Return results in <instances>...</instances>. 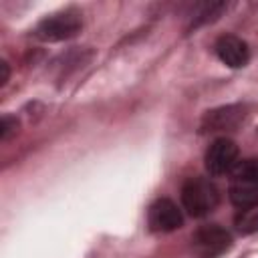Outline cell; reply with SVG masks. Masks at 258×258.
Here are the masks:
<instances>
[{
    "instance_id": "6da1fadb",
    "label": "cell",
    "mask_w": 258,
    "mask_h": 258,
    "mask_svg": "<svg viewBox=\"0 0 258 258\" xmlns=\"http://www.w3.org/2000/svg\"><path fill=\"white\" fill-rule=\"evenodd\" d=\"M230 200L238 208L258 204V159L238 161L230 177Z\"/></svg>"
},
{
    "instance_id": "7a4b0ae2",
    "label": "cell",
    "mask_w": 258,
    "mask_h": 258,
    "mask_svg": "<svg viewBox=\"0 0 258 258\" xmlns=\"http://www.w3.org/2000/svg\"><path fill=\"white\" fill-rule=\"evenodd\" d=\"M218 202H220V191L206 177H189L181 187V204L185 212L194 218L208 216L210 212L216 210Z\"/></svg>"
},
{
    "instance_id": "3957f363",
    "label": "cell",
    "mask_w": 258,
    "mask_h": 258,
    "mask_svg": "<svg viewBox=\"0 0 258 258\" xmlns=\"http://www.w3.org/2000/svg\"><path fill=\"white\" fill-rule=\"evenodd\" d=\"M81 28H83L81 14L77 10H62V12H54L46 18H42L34 32L40 40L58 42V40L77 36L81 32Z\"/></svg>"
},
{
    "instance_id": "277c9868",
    "label": "cell",
    "mask_w": 258,
    "mask_h": 258,
    "mask_svg": "<svg viewBox=\"0 0 258 258\" xmlns=\"http://www.w3.org/2000/svg\"><path fill=\"white\" fill-rule=\"evenodd\" d=\"M191 246H194V252L200 258H218V256H222L224 252L230 250L232 236L222 226L210 224V226H202L194 232Z\"/></svg>"
},
{
    "instance_id": "5b68a950",
    "label": "cell",
    "mask_w": 258,
    "mask_h": 258,
    "mask_svg": "<svg viewBox=\"0 0 258 258\" xmlns=\"http://www.w3.org/2000/svg\"><path fill=\"white\" fill-rule=\"evenodd\" d=\"M238 163V145L228 137H218L206 151V169L212 175H224Z\"/></svg>"
},
{
    "instance_id": "8992f818",
    "label": "cell",
    "mask_w": 258,
    "mask_h": 258,
    "mask_svg": "<svg viewBox=\"0 0 258 258\" xmlns=\"http://www.w3.org/2000/svg\"><path fill=\"white\" fill-rule=\"evenodd\" d=\"M147 222L153 232H173L183 224V216L181 210L171 200L161 198L149 206Z\"/></svg>"
},
{
    "instance_id": "52a82bcc",
    "label": "cell",
    "mask_w": 258,
    "mask_h": 258,
    "mask_svg": "<svg viewBox=\"0 0 258 258\" xmlns=\"http://www.w3.org/2000/svg\"><path fill=\"white\" fill-rule=\"evenodd\" d=\"M246 109L242 105H226L212 109L202 119V131L216 133V131H234L244 121Z\"/></svg>"
},
{
    "instance_id": "ba28073f",
    "label": "cell",
    "mask_w": 258,
    "mask_h": 258,
    "mask_svg": "<svg viewBox=\"0 0 258 258\" xmlns=\"http://www.w3.org/2000/svg\"><path fill=\"white\" fill-rule=\"evenodd\" d=\"M216 54L220 56V60L232 69H240L248 62L250 58V50H248V44L234 36V34H224L216 40Z\"/></svg>"
},
{
    "instance_id": "9c48e42d",
    "label": "cell",
    "mask_w": 258,
    "mask_h": 258,
    "mask_svg": "<svg viewBox=\"0 0 258 258\" xmlns=\"http://www.w3.org/2000/svg\"><path fill=\"white\" fill-rule=\"evenodd\" d=\"M234 224L242 234L258 232V204H252L248 208H240V212L236 214Z\"/></svg>"
},
{
    "instance_id": "30bf717a",
    "label": "cell",
    "mask_w": 258,
    "mask_h": 258,
    "mask_svg": "<svg viewBox=\"0 0 258 258\" xmlns=\"http://www.w3.org/2000/svg\"><path fill=\"white\" fill-rule=\"evenodd\" d=\"M16 127H18L16 117L4 115V117H2V121H0V139H2V141H8V139L16 133Z\"/></svg>"
},
{
    "instance_id": "8fae6325",
    "label": "cell",
    "mask_w": 258,
    "mask_h": 258,
    "mask_svg": "<svg viewBox=\"0 0 258 258\" xmlns=\"http://www.w3.org/2000/svg\"><path fill=\"white\" fill-rule=\"evenodd\" d=\"M8 77H10V67L6 60L0 62V87H4L8 83Z\"/></svg>"
}]
</instances>
